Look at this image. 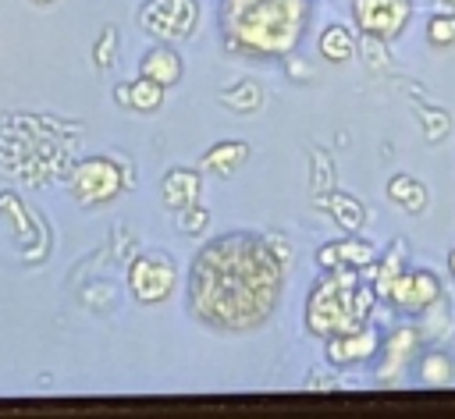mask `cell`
<instances>
[{
  "label": "cell",
  "mask_w": 455,
  "mask_h": 419,
  "mask_svg": "<svg viewBox=\"0 0 455 419\" xmlns=\"http://www.w3.org/2000/svg\"><path fill=\"white\" fill-rule=\"evenodd\" d=\"M419 117H423V124H427V138H430V142L444 138L448 128H451V121H448L444 110H423V107H419Z\"/></svg>",
  "instance_id": "cell-22"
},
{
  "label": "cell",
  "mask_w": 455,
  "mask_h": 419,
  "mask_svg": "<svg viewBox=\"0 0 455 419\" xmlns=\"http://www.w3.org/2000/svg\"><path fill=\"white\" fill-rule=\"evenodd\" d=\"M128 284H132V295L139 302H164L174 288V270L167 259H153V256H142L132 263L128 270Z\"/></svg>",
  "instance_id": "cell-6"
},
{
  "label": "cell",
  "mask_w": 455,
  "mask_h": 419,
  "mask_svg": "<svg viewBox=\"0 0 455 419\" xmlns=\"http://www.w3.org/2000/svg\"><path fill=\"white\" fill-rule=\"evenodd\" d=\"M114 43H117V32L107 28V32H103V43H96V64H100V67H110V60H114Z\"/></svg>",
  "instance_id": "cell-24"
},
{
  "label": "cell",
  "mask_w": 455,
  "mask_h": 419,
  "mask_svg": "<svg viewBox=\"0 0 455 419\" xmlns=\"http://www.w3.org/2000/svg\"><path fill=\"white\" fill-rule=\"evenodd\" d=\"M316 206L327 210V213L334 217V224L345 227L348 234H355V231L366 224V210H363V202H359L355 195H348V192H327V195L316 199Z\"/></svg>",
  "instance_id": "cell-10"
},
{
  "label": "cell",
  "mask_w": 455,
  "mask_h": 419,
  "mask_svg": "<svg viewBox=\"0 0 455 419\" xmlns=\"http://www.w3.org/2000/svg\"><path fill=\"white\" fill-rule=\"evenodd\" d=\"M139 71H142L146 78L160 82V85H174V82L181 78V57H178V50H171V46H153V50L142 57Z\"/></svg>",
  "instance_id": "cell-12"
},
{
  "label": "cell",
  "mask_w": 455,
  "mask_h": 419,
  "mask_svg": "<svg viewBox=\"0 0 455 419\" xmlns=\"http://www.w3.org/2000/svg\"><path fill=\"white\" fill-rule=\"evenodd\" d=\"M316 263L327 266V270H338V266H355V270H366L373 263V245L370 241H334V245H323L316 252Z\"/></svg>",
  "instance_id": "cell-9"
},
{
  "label": "cell",
  "mask_w": 455,
  "mask_h": 419,
  "mask_svg": "<svg viewBox=\"0 0 455 419\" xmlns=\"http://www.w3.org/2000/svg\"><path fill=\"white\" fill-rule=\"evenodd\" d=\"M117 188H121V170H117L110 160H85V163H78L75 174H71V192H75V199L85 202V206L117 195Z\"/></svg>",
  "instance_id": "cell-4"
},
{
  "label": "cell",
  "mask_w": 455,
  "mask_h": 419,
  "mask_svg": "<svg viewBox=\"0 0 455 419\" xmlns=\"http://www.w3.org/2000/svg\"><path fill=\"white\" fill-rule=\"evenodd\" d=\"M427 39L434 46H451L455 43V14H434L427 21Z\"/></svg>",
  "instance_id": "cell-21"
},
{
  "label": "cell",
  "mask_w": 455,
  "mask_h": 419,
  "mask_svg": "<svg viewBox=\"0 0 455 419\" xmlns=\"http://www.w3.org/2000/svg\"><path fill=\"white\" fill-rule=\"evenodd\" d=\"M320 53H323L327 60L341 64V60H348V57L355 53V36H352L345 25H327L323 36H320Z\"/></svg>",
  "instance_id": "cell-16"
},
{
  "label": "cell",
  "mask_w": 455,
  "mask_h": 419,
  "mask_svg": "<svg viewBox=\"0 0 455 419\" xmlns=\"http://www.w3.org/2000/svg\"><path fill=\"white\" fill-rule=\"evenodd\" d=\"M259 99H263V92L252 82H238V85H231V89L220 92V103L231 107V110H238V114H252L259 107Z\"/></svg>",
  "instance_id": "cell-18"
},
{
  "label": "cell",
  "mask_w": 455,
  "mask_h": 419,
  "mask_svg": "<svg viewBox=\"0 0 455 419\" xmlns=\"http://www.w3.org/2000/svg\"><path fill=\"white\" fill-rule=\"evenodd\" d=\"M181 213V220H178V231H185V234H199L203 227H206V220H210V213L203 210V206H185V210H178Z\"/></svg>",
  "instance_id": "cell-23"
},
{
  "label": "cell",
  "mask_w": 455,
  "mask_h": 419,
  "mask_svg": "<svg viewBox=\"0 0 455 419\" xmlns=\"http://www.w3.org/2000/svg\"><path fill=\"white\" fill-rule=\"evenodd\" d=\"M32 4H53V0H32Z\"/></svg>",
  "instance_id": "cell-27"
},
{
  "label": "cell",
  "mask_w": 455,
  "mask_h": 419,
  "mask_svg": "<svg viewBox=\"0 0 455 419\" xmlns=\"http://www.w3.org/2000/svg\"><path fill=\"white\" fill-rule=\"evenodd\" d=\"M412 348H416V330H395V334L384 341V366L377 369V376H380V380H391V376L405 366V359L412 355Z\"/></svg>",
  "instance_id": "cell-14"
},
{
  "label": "cell",
  "mask_w": 455,
  "mask_h": 419,
  "mask_svg": "<svg viewBox=\"0 0 455 419\" xmlns=\"http://www.w3.org/2000/svg\"><path fill=\"white\" fill-rule=\"evenodd\" d=\"M419 380L430 383V387L448 383V380H451V362H448L444 355H427L423 366H419Z\"/></svg>",
  "instance_id": "cell-20"
},
{
  "label": "cell",
  "mask_w": 455,
  "mask_h": 419,
  "mask_svg": "<svg viewBox=\"0 0 455 419\" xmlns=\"http://www.w3.org/2000/svg\"><path fill=\"white\" fill-rule=\"evenodd\" d=\"M295 4L299 0H245L231 18V28L252 50L288 53L302 32V11H295Z\"/></svg>",
  "instance_id": "cell-2"
},
{
  "label": "cell",
  "mask_w": 455,
  "mask_h": 419,
  "mask_svg": "<svg viewBox=\"0 0 455 419\" xmlns=\"http://www.w3.org/2000/svg\"><path fill=\"white\" fill-rule=\"evenodd\" d=\"M270 245H274V256H277V259H288V245H284L281 238H270Z\"/></svg>",
  "instance_id": "cell-25"
},
{
  "label": "cell",
  "mask_w": 455,
  "mask_h": 419,
  "mask_svg": "<svg viewBox=\"0 0 455 419\" xmlns=\"http://www.w3.org/2000/svg\"><path fill=\"white\" fill-rule=\"evenodd\" d=\"M377 291L370 284H363L352 270H338L331 277H323L313 295H309V309H306V327L313 334H348L359 330V323L370 316Z\"/></svg>",
  "instance_id": "cell-1"
},
{
  "label": "cell",
  "mask_w": 455,
  "mask_h": 419,
  "mask_svg": "<svg viewBox=\"0 0 455 419\" xmlns=\"http://www.w3.org/2000/svg\"><path fill=\"white\" fill-rule=\"evenodd\" d=\"M387 195H391L398 206H405L409 213H419V210L427 206L423 185H419L416 178H409V174H395V178L387 181Z\"/></svg>",
  "instance_id": "cell-17"
},
{
  "label": "cell",
  "mask_w": 455,
  "mask_h": 419,
  "mask_svg": "<svg viewBox=\"0 0 455 419\" xmlns=\"http://www.w3.org/2000/svg\"><path fill=\"white\" fill-rule=\"evenodd\" d=\"M199 18V4L196 0H149L139 11V25L160 39H185L192 36Z\"/></svg>",
  "instance_id": "cell-3"
},
{
  "label": "cell",
  "mask_w": 455,
  "mask_h": 419,
  "mask_svg": "<svg viewBox=\"0 0 455 419\" xmlns=\"http://www.w3.org/2000/svg\"><path fill=\"white\" fill-rule=\"evenodd\" d=\"M196 195H199V174H196V170H188V167H174V170L164 174V202H167L171 210H185V206H192Z\"/></svg>",
  "instance_id": "cell-11"
},
{
  "label": "cell",
  "mask_w": 455,
  "mask_h": 419,
  "mask_svg": "<svg viewBox=\"0 0 455 419\" xmlns=\"http://www.w3.org/2000/svg\"><path fill=\"white\" fill-rule=\"evenodd\" d=\"M398 309H405V312H423V309H430L437 298H441V284L434 281V273H427V270H416V273H398V281L391 284V295H387Z\"/></svg>",
  "instance_id": "cell-7"
},
{
  "label": "cell",
  "mask_w": 455,
  "mask_h": 419,
  "mask_svg": "<svg viewBox=\"0 0 455 419\" xmlns=\"http://www.w3.org/2000/svg\"><path fill=\"white\" fill-rule=\"evenodd\" d=\"M448 270L455 273V249H451V256H448Z\"/></svg>",
  "instance_id": "cell-26"
},
{
  "label": "cell",
  "mask_w": 455,
  "mask_h": 419,
  "mask_svg": "<svg viewBox=\"0 0 455 419\" xmlns=\"http://www.w3.org/2000/svg\"><path fill=\"white\" fill-rule=\"evenodd\" d=\"M402 256H405V252H402V241H395V245H391V252L384 256V263H380L377 277H373V291H377V295H384V298L391 295V284H395V281H398V273H402Z\"/></svg>",
  "instance_id": "cell-19"
},
{
  "label": "cell",
  "mask_w": 455,
  "mask_h": 419,
  "mask_svg": "<svg viewBox=\"0 0 455 419\" xmlns=\"http://www.w3.org/2000/svg\"><path fill=\"white\" fill-rule=\"evenodd\" d=\"M380 348V341H377V334L373 330H348V334H334L331 341H327V359L334 362V366H348V362H366V359H373V352Z\"/></svg>",
  "instance_id": "cell-8"
},
{
  "label": "cell",
  "mask_w": 455,
  "mask_h": 419,
  "mask_svg": "<svg viewBox=\"0 0 455 419\" xmlns=\"http://www.w3.org/2000/svg\"><path fill=\"white\" fill-rule=\"evenodd\" d=\"M409 7H412L409 0H352L359 28L370 36H380V39H391L402 32Z\"/></svg>",
  "instance_id": "cell-5"
},
{
  "label": "cell",
  "mask_w": 455,
  "mask_h": 419,
  "mask_svg": "<svg viewBox=\"0 0 455 419\" xmlns=\"http://www.w3.org/2000/svg\"><path fill=\"white\" fill-rule=\"evenodd\" d=\"M117 103H124V107H132V110H156L160 103H164V85L160 82H153V78H135L132 85H117Z\"/></svg>",
  "instance_id": "cell-13"
},
{
  "label": "cell",
  "mask_w": 455,
  "mask_h": 419,
  "mask_svg": "<svg viewBox=\"0 0 455 419\" xmlns=\"http://www.w3.org/2000/svg\"><path fill=\"white\" fill-rule=\"evenodd\" d=\"M249 156V146L245 142H217L213 149L203 153V163L217 174H235V167Z\"/></svg>",
  "instance_id": "cell-15"
}]
</instances>
